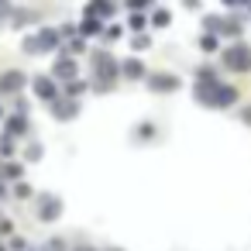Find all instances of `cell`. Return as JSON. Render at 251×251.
Instances as JSON below:
<instances>
[{"instance_id": "obj_1", "label": "cell", "mask_w": 251, "mask_h": 251, "mask_svg": "<svg viewBox=\"0 0 251 251\" xmlns=\"http://www.w3.org/2000/svg\"><path fill=\"white\" fill-rule=\"evenodd\" d=\"M196 100L206 107H230V103H237V90L224 86V83H206V86L196 83Z\"/></svg>"}, {"instance_id": "obj_2", "label": "cell", "mask_w": 251, "mask_h": 251, "mask_svg": "<svg viewBox=\"0 0 251 251\" xmlns=\"http://www.w3.org/2000/svg\"><path fill=\"white\" fill-rule=\"evenodd\" d=\"M93 69H97V76H100V79L93 83V90H100V93L110 90V86H114V76H117V59H110L107 52H97V55H93Z\"/></svg>"}, {"instance_id": "obj_3", "label": "cell", "mask_w": 251, "mask_h": 251, "mask_svg": "<svg viewBox=\"0 0 251 251\" xmlns=\"http://www.w3.org/2000/svg\"><path fill=\"white\" fill-rule=\"evenodd\" d=\"M224 66H227L230 73H248V69H251V49H248L244 42L227 45V52H224Z\"/></svg>"}, {"instance_id": "obj_4", "label": "cell", "mask_w": 251, "mask_h": 251, "mask_svg": "<svg viewBox=\"0 0 251 251\" xmlns=\"http://www.w3.org/2000/svg\"><path fill=\"white\" fill-rule=\"evenodd\" d=\"M62 213V200H55V196H38V217L42 220H55Z\"/></svg>"}, {"instance_id": "obj_5", "label": "cell", "mask_w": 251, "mask_h": 251, "mask_svg": "<svg viewBox=\"0 0 251 251\" xmlns=\"http://www.w3.org/2000/svg\"><path fill=\"white\" fill-rule=\"evenodd\" d=\"M148 86L155 93H169V90H179V79L169 76V73H155V76H148Z\"/></svg>"}, {"instance_id": "obj_6", "label": "cell", "mask_w": 251, "mask_h": 251, "mask_svg": "<svg viewBox=\"0 0 251 251\" xmlns=\"http://www.w3.org/2000/svg\"><path fill=\"white\" fill-rule=\"evenodd\" d=\"M76 114H79V103L76 100H55L52 103V117L55 121H73Z\"/></svg>"}, {"instance_id": "obj_7", "label": "cell", "mask_w": 251, "mask_h": 251, "mask_svg": "<svg viewBox=\"0 0 251 251\" xmlns=\"http://www.w3.org/2000/svg\"><path fill=\"white\" fill-rule=\"evenodd\" d=\"M21 86H25V73H18V69L0 76V93H21Z\"/></svg>"}, {"instance_id": "obj_8", "label": "cell", "mask_w": 251, "mask_h": 251, "mask_svg": "<svg viewBox=\"0 0 251 251\" xmlns=\"http://www.w3.org/2000/svg\"><path fill=\"white\" fill-rule=\"evenodd\" d=\"M117 69H121L127 79H145V62H141V59H124Z\"/></svg>"}, {"instance_id": "obj_9", "label": "cell", "mask_w": 251, "mask_h": 251, "mask_svg": "<svg viewBox=\"0 0 251 251\" xmlns=\"http://www.w3.org/2000/svg\"><path fill=\"white\" fill-rule=\"evenodd\" d=\"M55 76H59V79H73V76H76V62H73L69 55H59V59H55Z\"/></svg>"}, {"instance_id": "obj_10", "label": "cell", "mask_w": 251, "mask_h": 251, "mask_svg": "<svg viewBox=\"0 0 251 251\" xmlns=\"http://www.w3.org/2000/svg\"><path fill=\"white\" fill-rule=\"evenodd\" d=\"M35 93H38L42 100H55V86H52V79H45V76H35Z\"/></svg>"}, {"instance_id": "obj_11", "label": "cell", "mask_w": 251, "mask_h": 251, "mask_svg": "<svg viewBox=\"0 0 251 251\" xmlns=\"http://www.w3.org/2000/svg\"><path fill=\"white\" fill-rule=\"evenodd\" d=\"M38 45H42V52H52V49L59 45V31H52V28L38 31Z\"/></svg>"}, {"instance_id": "obj_12", "label": "cell", "mask_w": 251, "mask_h": 251, "mask_svg": "<svg viewBox=\"0 0 251 251\" xmlns=\"http://www.w3.org/2000/svg\"><path fill=\"white\" fill-rule=\"evenodd\" d=\"M86 11H90V14H103V18H110V14H114V4H110V0H93Z\"/></svg>"}, {"instance_id": "obj_13", "label": "cell", "mask_w": 251, "mask_h": 251, "mask_svg": "<svg viewBox=\"0 0 251 251\" xmlns=\"http://www.w3.org/2000/svg\"><path fill=\"white\" fill-rule=\"evenodd\" d=\"M97 31H100V21H97V14L86 11V18H83V35H97Z\"/></svg>"}, {"instance_id": "obj_14", "label": "cell", "mask_w": 251, "mask_h": 251, "mask_svg": "<svg viewBox=\"0 0 251 251\" xmlns=\"http://www.w3.org/2000/svg\"><path fill=\"white\" fill-rule=\"evenodd\" d=\"M7 127H11V134H25V117L18 114V117H11L7 121Z\"/></svg>"}, {"instance_id": "obj_15", "label": "cell", "mask_w": 251, "mask_h": 251, "mask_svg": "<svg viewBox=\"0 0 251 251\" xmlns=\"http://www.w3.org/2000/svg\"><path fill=\"white\" fill-rule=\"evenodd\" d=\"M25 52H28V55H38V52H42V45H38V35H35V38H25Z\"/></svg>"}, {"instance_id": "obj_16", "label": "cell", "mask_w": 251, "mask_h": 251, "mask_svg": "<svg viewBox=\"0 0 251 251\" xmlns=\"http://www.w3.org/2000/svg\"><path fill=\"white\" fill-rule=\"evenodd\" d=\"M28 18H31V11H14V25H18V28H25Z\"/></svg>"}, {"instance_id": "obj_17", "label": "cell", "mask_w": 251, "mask_h": 251, "mask_svg": "<svg viewBox=\"0 0 251 251\" xmlns=\"http://www.w3.org/2000/svg\"><path fill=\"white\" fill-rule=\"evenodd\" d=\"M151 25H158V28H165V25H169V11H155V18H151Z\"/></svg>"}, {"instance_id": "obj_18", "label": "cell", "mask_w": 251, "mask_h": 251, "mask_svg": "<svg viewBox=\"0 0 251 251\" xmlns=\"http://www.w3.org/2000/svg\"><path fill=\"white\" fill-rule=\"evenodd\" d=\"M25 155H28V162H38V158H42V145H28Z\"/></svg>"}, {"instance_id": "obj_19", "label": "cell", "mask_w": 251, "mask_h": 251, "mask_svg": "<svg viewBox=\"0 0 251 251\" xmlns=\"http://www.w3.org/2000/svg\"><path fill=\"white\" fill-rule=\"evenodd\" d=\"M203 52H217V38L213 35H203Z\"/></svg>"}, {"instance_id": "obj_20", "label": "cell", "mask_w": 251, "mask_h": 251, "mask_svg": "<svg viewBox=\"0 0 251 251\" xmlns=\"http://www.w3.org/2000/svg\"><path fill=\"white\" fill-rule=\"evenodd\" d=\"M0 151H4V155H11V151H14V141H11L7 134H4V138H0Z\"/></svg>"}, {"instance_id": "obj_21", "label": "cell", "mask_w": 251, "mask_h": 251, "mask_svg": "<svg viewBox=\"0 0 251 251\" xmlns=\"http://www.w3.org/2000/svg\"><path fill=\"white\" fill-rule=\"evenodd\" d=\"M151 134H155L151 124H138V138H151Z\"/></svg>"}, {"instance_id": "obj_22", "label": "cell", "mask_w": 251, "mask_h": 251, "mask_svg": "<svg viewBox=\"0 0 251 251\" xmlns=\"http://www.w3.org/2000/svg\"><path fill=\"white\" fill-rule=\"evenodd\" d=\"M131 28L141 31V28H145V14H134V18H131Z\"/></svg>"}, {"instance_id": "obj_23", "label": "cell", "mask_w": 251, "mask_h": 251, "mask_svg": "<svg viewBox=\"0 0 251 251\" xmlns=\"http://www.w3.org/2000/svg\"><path fill=\"white\" fill-rule=\"evenodd\" d=\"M4 176H11V179H18V176H21V165H4Z\"/></svg>"}, {"instance_id": "obj_24", "label": "cell", "mask_w": 251, "mask_h": 251, "mask_svg": "<svg viewBox=\"0 0 251 251\" xmlns=\"http://www.w3.org/2000/svg\"><path fill=\"white\" fill-rule=\"evenodd\" d=\"M127 4H131V7L138 11V7H151V4H155V0H127Z\"/></svg>"}, {"instance_id": "obj_25", "label": "cell", "mask_w": 251, "mask_h": 251, "mask_svg": "<svg viewBox=\"0 0 251 251\" xmlns=\"http://www.w3.org/2000/svg\"><path fill=\"white\" fill-rule=\"evenodd\" d=\"M148 45H151V42H148V35H145V38H141V35L134 38V49H138V52H141V49H148Z\"/></svg>"}, {"instance_id": "obj_26", "label": "cell", "mask_w": 251, "mask_h": 251, "mask_svg": "<svg viewBox=\"0 0 251 251\" xmlns=\"http://www.w3.org/2000/svg\"><path fill=\"white\" fill-rule=\"evenodd\" d=\"M241 117H244V124H251V107H248V110H244Z\"/></svg>"}, {"instance_id": "obj_27", "label": "cell", "mask_w": 251, "mask_h": 251, "mask_svg": "<svg viewBox=\"0 0 251 251\" xmlns=\"http://www.w3.org/2000/svg\"><path fill=\"white\" fill-rule=\"evenodd\" d=\"M224 4H241V0H224Z\"/></svg>"}]
</instances>
